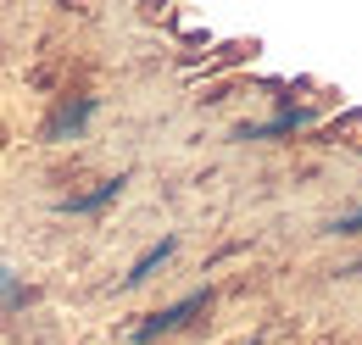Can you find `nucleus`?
I'll use <instances>...</instances> for the list:
<instances>
[{
    "instance_id": "nucleus-7",
    "label": "nucleus",
    "mask_w": 362,
    "mask_h": 345,
    "mask_svg": "<svg viewBox=\"0 0 362 345\" xmlns=\"http://www.w3.org/2000/svg\"><path fill=\"white\" fill-rule=\"evenodd\" d=\"M334 228H340V234H362V206H357V212H346Z\"/></svg>"
},
{
    "instance_id": "nucleus-4",
    "label": "nucleus",
    "mask_w": 362,
    "mask_h": 345,
    "mask_svg": "<svg viewBox=\"0 0 362 345\" xmlns=\"http://www.w3.org/2000/svg\"><path fill=\"white\" fill-rule=\"evenodd\" d=\"M168 257H173V240H162V245H151V251H145V257H139L134 267H129V284H145V279H151V273H156V267H162Z\"/></svg>"
},
{
    "instance_id": "nucleus-2",
    "label": "nucleus",
    "mask_w": 362,
    "mask_h": 345,
    "mask_svg": "<svg viewBox=\"0 0 362 345\" xmlns=\"http://www.w3.org/2000/svg\"><path fill=\"white\" fill-rule=\"evenodd\" d=\"M95 117V100L90 95H78V100H62V112H56V117H50V139H67V134H78L84 129V123H90Z\"/></svg>"
},
{
    "instance_id": "nucleus-3",
    "label": "nucleus",
    "mask_w": 362,
    "mask_h": 345,
    "mask_svg": "<svg viewBox=\"0 0 362 345\" xmlns=\"http://www.w3.org/2000/svg\"><path fill=\"white\" fill-rule=\"evenodd\" d=\"M123 184H129V178H106V184H100V189H90V195H73V201H62V212H95V206L117 201V195H123Z\"/></svg>"
},
{
    "instance_id": "nucleus-5",
    "label": "nucleus",
    "mask_w": 362,
    "mask_h": 345,
    "mask_svg": "<svg viewBox=\"0 0 362 345\" xmlns=\"http://www.w3.org/2000/svg\"><path fill=\"white\" fill-rule=\"evenodd\" d=\"M307 123V112H279L273 123H262V129H245V139H268V134H290V129H301Z\"/></svg>"
},
{
    "instance_id": "nucleus-6",
    "label": "nucleus",
    "mask_w": 362,
    "mask_h": 345,
    "mask_svg": "<svg viewBox=\"0 0 362 345\" xmlns=\"http://www.w3.org/2000/svg\"><path fill=\"white\" fill-rule=\"evenodd\" d=\"M0 306H6V312H17V306H28V290H23V284H17L11 273H0Z\"/></svg>"
},
{
    "instance_id": "nucleus-1",
    "label": "nucleus",
    "mask_w": 362,
    "mask_h": 345,
    "mask_svg": "<svg viewBox=\"0 0 362 345\" xmlns=\"http://www.w3.org/2000/svg\"><path fill=\"white\" fill-rule=\"evenodd\" d=\"M206 301H212L206 290H195V296H184L179 306H168V312H156L151 323H139V329H134V340H139V345H151V340H162V334H179V329L189 323V317H195V312H206Z\"/></svg>"
}]
</instances>
